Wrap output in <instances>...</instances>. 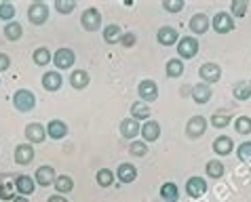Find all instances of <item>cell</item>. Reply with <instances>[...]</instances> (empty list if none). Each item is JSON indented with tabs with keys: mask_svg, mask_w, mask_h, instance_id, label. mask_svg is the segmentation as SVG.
<instances>
[{
	"mask_svg": "<svg viewBox=\"0 0 251 202\" xmlns=\"http://www.w3.org/2000/svg\"><path fill=\"white\" fill-rule=\"evenodd\" d=\"M13 106L22 114L32 112V110L36 108V95H34L30 89H19V90H15V95H13Z\"/></svg>",
	"mask_w": 251,
	"mask_h": 202,
	"instance_id": "6da1fadb",
	"label": "cell"
},
{
	"mask_svg": "<svg viewBox=\"0 0 251 202\" xmlns=\"http://www.w3.org/2000/svg\"><path fill=\"white\" fill-rule=\"evenodd\" d=\"M177 48V55H179V59H194L197 57V53H199V40L194 38V36H182L179 38V43L176 45Z\"/></svg>",
	"mask_w": 251,
	"mask_h": 202,
	"instance_id": "7a4b0ae2",
	"label": "cell"
},
{
	"mask_svg": "<svg viewBox=\"0 0 251 202\" xmlns=\"http://www.w3.org/2000/svg\"><path fill=\"white\" fill-rule=\"evenodd\" d=\"M80 25L85 27L87 32H97L101 27V13L95 6H89V9L82 11L80 15Z\"/></svg>",
	"mask_w": 251,
	"mask_h": 202,
	"instance_id": "3957f363",
	"label": "cell"
},
{
	"mask_svg": "<svg viewBox=\"0 0 251 202\" xmlns=\"http://www.w3.org/2000/svg\"><path fill=\"white\" fill-rule=\"evenodd\" d=\"M137 93H139V101L144 103H154L158 99V85L150 78H144L137 85Z\"/></svg>",
	"mask_w": 251,
	"mask_h": 202,
	"instance_id": "277c9868",
	"label": "cell"
},
{
	"mask_svg": "<svg viewBox=\"0 0 251 202\" xmlns=\"http://www.w3.org/2000/svg\"><path fill=\"white\" fill-rule=\"evenodd\" d=\"M234 17L230 15L228 11H220L218 15H215L211 19V27H213V32L215 34H228V32H232L234 30Z\"/></svg>",
	"mask_w": 251,
	"mask_h": 202,
	"instance_id": "5b68a950",
	"label": "cell"
},
{
	"mask_svg": "<svg viewBox=\"0 0 251 202\" xmlns=\"http://www.w3.org/2000/svg\"><path fill=\"white\" fill-rule=\"evenodd\" d=\"M27 19L32 25H43L49 19V4L47 2H32L27 6Z\"/></svg>",
	"mask_w": 251,
	"mask_h": 202,
	"instance_id": "8992f818",
	"label": "cell"
},
{
	"mask_svg": "<svg viewBox=\"0 0 251 202\" xmlns=\"http://www.w3.org/2000/svg\"><path fill=\"white\" fill-rule=\"evenodd\" d=\"M207 127H209V120L205 116H192L190 120L186 122V137H190V139L203 137Z\"/></svg>",
	"mask_w": 251,
	"mask_h": 202,
	"instance_id": "52a82bcc",
	"label": "cell"
},
{
	"mask_svg": "<svg viewBox=\"0 0 251 202\" xmlns=\"http://www.w3.org/2000/svg\"><path fill=\"white\" fill-rule=\"evenodd\" d=\"M74 61H76V53L72 51V48L61 46V48H57V51L53 53V64H55L57 69H70L74 66Z\"/></svg>",
	"mask_w": 251,
	"mask_h": 202,
	"instance_id": "ba28073f",
	"label": "cell"
},
{
	"mask_svg": "<svg viewBox=\"0 0 251 202\" xmlns=\"http://www.w3.org/2000/svg\"><path fill=\"white\" fill-rule=\"evenodd\" d=\"M199 76H201V82L213 85V82H218L222 78V67L218 64H213V61H207V64L199 67Z\"/></svg>",
	"mask_w": 251,
	"mask_h": 202,
	"instance_id": "9c48e42d",
	"label": "cell"
},
{
	"mask_svg": "<svg viewBox=\"0 0 251 202\" xmlns=\"http://www.w3.org/2000/svg\"><path fill=\"white\" fill-rule=\"evenodd\" d=\"M156 43L160 46H173L179 43V34L176 27H171V25H160L156 32Z\"/></svg>",
	"mask_w": 251,
	"mask_h": 202,
	"instance_id": "30bf717a",
	"label": "cell"
},
{
	"mask_svg": "<svg viewBox=\"0 0 251 202\" xmlns=\"http://www.w3.org/2000/svg\"><path fill=\"white\" fill-rule=\"evenodd\" d=\"M207 190H209V185L203 177H190L186 181V194L190 198H203Z\"/></svg>",
	"mask_w": 251,
	"mask_h": 202,
	"instance_id": "8fae6325",
	"label": "cell"
},
{
	"mask_svg": "<svg viewBox=\"0 0 251 202\" xmlns=\"http://www.w3.org/2000/svg\"><path fill=\"white\" fill-rule=\"evenodd\" d=\"M24 135H25V139H27V143H30V145L32 143H43L47 139V129L40 122H30L25 127Z\"/></svg>",
	"mask_w": 251,
	"mask_h": 202,
	"instance_id": "7c38bea8",
	"label": "cell"
},
{
	"mask_svg": "<svg viewBox=\"0 0 251 202\" xmlns=\"http://www.w3.org/2000/svg\"><path fill=\"white\" fill-rule=\"evenodd\" d=\"M211 95H213V90L209 85H205V82H199V85H194L192 90H190V97H192V101L197 103V106H205V103L211 101Z\"/></svg>",
	"mask_w": 251,
	"mask_h": 202,
	"instance_id": "4fadbf2b",
	"label": "cell"
},
{
	"mask_svg": "<svg viewBox=\"0 0 251 202\" xmlns=\"http://www.w3.org/2000/svg\"><path fill=\"white\" fill-rule=\"evenodd\" d=\"M40 82H43L45 90H49V93H55V90H59L61 85H64V78H61V74L57 72V69H49V72L43 74Z\"/></svg>",
	"mask_w": 251,
	"mask_h": 202,
	"instance_id": "5bb4252c",
	"label": "cell"
},
{
	"mask_svg": "<svg viewBox=\"0 0 251 202\" xmlns=\"http://www.w3.org/2000/svg\"><path fill=\"white\" fill-rule=\"evenodd\" d=\"M139 135L144 137V143H154L160 137V124L156 120H146L139 129Z\"/></svg>",
	"mask_w": 251,
	"mask_h": 202,
	"instance_id": "9a60e30c",
	"label": "cell"
},
{
	"mask_svg": "<svg viewBox=\"0 0 251 202\" xmlns=\"http://www.w3.org/2000/svg\"><path fill=\"white\" fill-rule=\"evenodd\" d=\"M209 27H211V19H209L205 13H197V15H192V19H190V32L192 34L203 36Z\"/></svg>",
	"mask_w": 251,
	"mask_h": 202,
	"instance_id": "2e32d148",
	"label": "cell"
},
{
	"mask_svg": "<svg viewBox=\"0 0 251 202\" xmlns=\"http://www.w3.org/2000/svg\"><path fill=\"white\" fill-rule=\"evenodd\" d=\"M34 190H36V181H34L30 175H19L15 177V192L19 194V196H30V194H34Z\"/></svg>",
	"mask_w": 251,
	"mask_h": 202,
	"instance_id": "e0dca14e",
	"label": "cell"
},
{
	"mask_svg": "<svg viewBox=\"0 0 251 202\" xmlns=\"http://www.w3.org/2000/svg\"><path fill=\"white\" fill-rule=\"evenodd\" d=\"M34 156H36V152H34V148L30 143H19L17 148H15V162L19 166H25V164H30Z\"/></svg>",
	"mask_w": 251,
	"mask_h": 202,
	"instance_id": "ac0fdd59",
	"label": "cell"
},
{
	"mask_svg": "<svg viewBox=\"0 0 251 202\" xmlns=\"http://www.w3.org/2000/svg\"><path fill=\"white\" fill-rule=\"evenodd\" d=\"M137 169L131 162H123V164H118V169H116V177L121 183H133V181L137 179Z\"/></svg>",
	"mask_w": 251,
	"mask_h": 202,
	"instance_id": "d6986e66",
	"label": "cell"
},
{
	"mask_svg": "<svg viewBox=\"0 0 251 202\" xmlns=\"http://www.w3.org/2000/svg\"><path fill=\"white\" fill-rule=\"evenodd\" d=\"M55 177H57V173H55V169H53V166L43 164V166H40V169L36 171V175H34V181H36L38 185L47 187V185L55 183Z\"/></svg>",
	"mask_w": 251,
	"mask_h": 202,
	"instance_id": "ffe728a7",
	"label": "cell"
},
{
	"mask_svg": "<svg viewBox=\"0 0 251 202\" xmlns=\"http://www.w3.org/2000/svg\"><path fill=\"white\" fill-rule=\"evenodd\" d=\"M211 148H213L215 154H220V156H230V154H232V150H234V141H232V137L220 135V137H215V141H213Z\"/></svg>",
	"mask_w": 251,
	"mask_h": 202,
	"instance_id": "44dd1931",
	"label": "cell"
},
{
	"mask_svg": "<svg viewBox=\"0 0 251 202\" xmlns=\"http://www.w3.org/2000/svg\"><path fill=\"white\" fill-rule=\"evenodd\" d=\"M68 135V124L64 120H59V118H55V120H51L47 124V137H51V139H64Z\"/></svg>",
	"mask_w": 251,
	"mask_h": 202,
	"instance_id": "7402d4cb",
	"label": "cell"
},
{
	"mask_svg": "<svg viewBox=\"0 0 251 202\" xmlns=\"http://www.w3.org/2000/svg\"><path fill=\"white\" fill-rule=\"evenodd\" d=\"M139 122L135 120V118H125V120H121V135L125 137V139H131V141H133V139L139 135Z\"/></svg>",
	"mask_w": 251,
	"mask_h": 202,
	"instance_id": "603a6c76",
	"label": "cell"
},
{
	"mask_svg": "<svg viewBox=\"0 0 251 202\" xmlns=\"http://www.w3.org/2000/svg\"><path fill=\"white\" fill-rule=\"evenodd\" d=\"M101 36H103V43L106 45H118L121 38H123V30H121L118 23H108L106 27H103Z\"/></svg>",
	"mask_w": 251,
	"mask_h": 202,
	"instance_id": "cb8c5ba5",
	"label": "cell"
},
{
	"mask_svg": "<svg viewBox=\"0 0 251 202\" xmlns=\"http://www.w3.org/2000/svg\"><path fill=\"white\" fill-rule=\"evenodd\" d=\"M89 82H91V76H89L87 69H74V72L70 74V85H72L76 90L87 89Z\"/></svg>",
	"mask_w": 251,
	"mask_h": 202,
	"instance_id": "d4e9b609",
	"label": "cell"
},
{
	"mask_svg": "<svg viewBox=\"0 0 251 202\" xmlns=\"http://www.w3.org/2000/svg\"><path fill=\"white\" fill-rule=\"evenodd\" d=\"M150 116H152V110L148 103H144V101H133L131 103V118H135V120H150Z\"/></svg>",
	"mask_w": 251,
	"mask_h": 202,
	"instance_id": "484cf974",
	"label": "cell"
},
{
	"mask_svg": "<svg viewBox=\"0 0 251 202\" xmlns=\"http://www.w3.org/2000/svg\"><path fill=\"white\" fill-rule=\"evenodd\" d=\"M232 95L236 101H247L251 99V82L249 80H239L232 87Z\"/></svg>",
	"mask_w": 251,
	"mask_h": 202,
	"instance_id": "4316f807",
	"label": "cell"
},
{
	"mask_svg": "<svg viewBox=\"0 0 251 202\" xmlns=\"http://www.w3.org/2000/svg\"><path fill=\"white\" fill-rule=\"evenodd\" d=\"M160 198L165 202H177L179 200V187L173 183V181H167V183L160 185Z\"/></svg>",
	"mask_w": 251,
	"mask_h": 202,
	"instance_id": "83f0119b",
	"label": "cell"
},
{
	"mask_svg": "<svg viewBox=\"0 0 251 202\" xmlns=\"http://www.w3.org/2000/svg\"><path fill=\"white\" fill-rule=\"evenodd\" d=\"M53 187L57 190L59 196H64V194H70V192L74 190V179L70 177V175H57V177H55Z\"/></svg>",
	"mask_w": 251,
	"mask_h": 202,
	"instance_id": "f1b7e54d",
	"label": "cell"
},
{
	"mask_svg": "<svg viewBox=\"0 0 251 202\" xmlns=\"http://www.w3.org/2000/svg\"><path fill=\"white\" fill-rule=\"evenodd\" d=\"M205 173H207V177H211V179H222L224 173H226V166L215 158V160H209V162L205 164Z\"/></svg>",
	"mask_w": 251,
	"mask_h": 202,
	"instance_id": "f546056e",
	"label": "cell"
},
{
	"mask_svg": "<svg viewBox=\"0 0 251 202\" xmlns=\"http://www.w3.org/2000/svg\"><path fill=\"white\" fill-rule=\"evenodd\" d=\"M165 74H167V78H179V76L184 74V61L182 59H169L167 61V66H165Z\"/></svg>",
	"mask_w": 251,
	"mask_h": 202,
	"instance_id": "4dcf8cb0",
	"label": "cell"
},
{
	"mask_svg": "<svg viewBox=\"0 0 251 202\" xmlns=\"http://www.w3.org/2000/svg\"><path fill=\"white\" fill-rule=\"evenodd\" d=\"M4 36L6 40H11V43H15V40H19L24 36V27L19 22H9L4 25Z\"/></svg>",
	"mask_w": 251,
	"mask_h": 202,
	"instance_id": "1f68e13d",
	"label": "cell"
},
{
	"mask_svg": "<svg viewBox=\"0 0 251 202\" xmlns=\"http://www.w3.org/2000/svg\"><path fill=\"white\" fill-rule=\"evenodd\" d=\"M15 198V179L4 177V183H0V200H13Z\"/></svg>",
	"mask_w": 251,
	"mask_h": 202,
	"instance_id": "d6a6232c",
	"label": "cell"
},
{
	"mask_svg": "<svg viewBox=\"0 0 251 202\" xmlns=\"http://www.w3.org/2000/svg\"><path fill=\"white\" fill-rule=\"evenodd\" d=\"M32 59H34V64L36 66H47V64H51V59H53V55H51V51H49L47 46H38L36 51H34V55H32Z\"/></svg>",
	"mask_w": 251,
	"mask_h": 202,
	"instance_id": "836d02e7",
	"label": "cell"
},
{
	"mask_svg": "<svg viewBox=\"0 0 251 202\" xmlns=\"http://www.w3.org/2000/svg\"><path fill=\"white\" fill-rule=\"evenodd\" d=\"M95 181H97V185L100 187H110L114 183V173L110 169H100L95 173Z\"/></svg>",
	"mask_w": 251,
	"mask_h": 202,
	"instance_id": "e575fe53",
	"label": "cell"
},
{
	"mask_svg": "<svg viewBox=\"0 0 251 202\" xmlns=\"http://www.w3.org/2000/svg\"><path fill=\"white\" fill-rule=\"evenodd\" d=\"M15 13H17V9L13 2H0V19H2V22H6V23L13 22Z\"/></svg>",
	"mask_w": 251,
	"mask_h": 202,
	"instance_id": "d590c367",
	"label": "cell"
},
{
	"mask_svg": "<svg viewBox=\"0 0 251 202\" xmlns=\"http://www.w3.org/2000/svg\"><path fill=\"white\" fill-rule=\"evenodd\" d=\"M234 129L239 135H249L251 133V118L249 116H239L234 120Z\"/></svg>",
	"mask_w": 251,
	"mask_h": 202,
	"instance_id": "8d00e7d4",
	"label": "cell"
},
{
	"mask_svg": "<svg viewBox=\"0 0 251 202\" xmlns=\"http://www.w3.org/2000/svg\"><path fill=\"white\" fill-rule=\"evenodd\" d=\"M247 2L245 0H234L232 4H230V15L236 17V19H241V17H245L247 15Z\"/></svg>",
	"mask_w": 251,
	"mask_h": 202,
	"instance_id": "74e56055",
	"label": "cell"
},
{
	"mask_svg": "<svg viewBox=\"0 0 251 202\" xmlns=\"http://www.w3.org/2000/svg\"><path fill=\"white\" fill-rule=\"evenodd\" d=\"M230 120H232V116H230L228 112H215V114L211 116V124H213L215 129H224V127H228Z\"/></svg>",
	"mask_w": 251,
	"mask_h": 202,
	"instance_id": "f35d334b",
	"label": "cell"
},
{
	"mask_svg": "<svg viewBox=\"0 0 251 202\" xmlns=\"http://www.w3.org/2000/svg\"><path fill=\"white\" fill-rule=\"evenodd\" d=\"M74 9H76V2H72V0H57L55 2V11L59 15H70V13H74Z\"/></svg>",
	"mask_w": 251,
	"mask_h": 202,
	"instance_id": "ab89813d",
	"label": "cell"
},
{
	"mask_svg": "<svg viewBox=\"0 0 251 202\" xmlns=\"http://www.w3.org/2000/svg\"><path fill=\"white\" fill-rule=\"evenodd\" d=\"M129 152L133 156H137V158H144L146 154H148V143H144V141H131V145H129Z\"/></svg>",
	"mask_w": 251,
	"mask_h": 202,
	"instance_id": "60d3db41",
	"label": "cell"
},
{
	"mask_svg": "<svg viewBox=\"0 0 251 202\" xmlns=\"http://www.w3.org/2000/svg\"><path fill=\"white\" fill-rule=\"evenodd\" d=\"M236 156H239L243 162H251V141H243L239 148H236Z\"/></svg>",
	"mask_w": 251,
	"mask_h": 202,
	"instance_id": "b9f144b4",
	"label": "cell"
},
{
	"mask_svg": "<svg viewBox=\"0 0 251 202\" xmlns=\"http://www.w3.org/2000/svg\"><path fill=\"white\" fill-rule=\"evenodd\" d=\"M163 9L167 13H179L184 9V0H165L163 2Z\"/></svg>",
	"mask_w": 251,
	"mask_h": 202,
	"instance_id": "7bdbcfd3",
	"label": "cell"
},
{
	"mask_svg": "<svg viewBox=\"0 0 251 202\" xmlns=\"http://www.w3.org/2000/svg\"><path fill=\"white\" fill-rule=\"evenodd\" d=\"M135 43H137V36H135L133 32H123V38H121V45L123 46L131 48V46H135Z\"/></svg>",
	"mask_w": 251,
	"mask_h": 202,
	"instance_id": "ee69618b",
	"label": "cell"
},
{
	"mask_svg": "<svg viewBox=\"0 0 251 202\" xmlns=\"http://www.w3.org/2000/svg\"><path fill=\"white\" fill-rule=\"evenodd\" d=\"M9 66H11L9 55H6V53H0V72H4V69H9Z\"/></svg>",
	"mask_w": 251,
	"mask_h": 202,
	"instance_id": "f6af8a7d",
	"label": "cell"
},
{
	"mask_svg": "<svg viewBox=\"0 0 251 202\" xmlns=\"http://www.w3.org/2000/svg\"><path fill=\"white\" fill-rule=\"evenodd\" d=\"M47 202H68L66 196H59V194H55V196H49Z\"/></svg>",
	"mask_w": 251,
	"mask_h": 202,
	"instance_id": "bcb514c9",
	"label": "cell"
},
{
	"mask_svg": "<svg viewBox=\"0 0 251 202\" xmlns=\"http://www.w3.org/2000/svg\"><path fill=\"white\" fill-rule=\"evenodd\" d=\"M11 202H30V200H27L25 196H15V198H13Z\"/></svg>",
	"mask_w": 251,
	"mask_h": 202,
	"instance_id": "7dc6e473",
	"label": "cell"
}]
</instances>
